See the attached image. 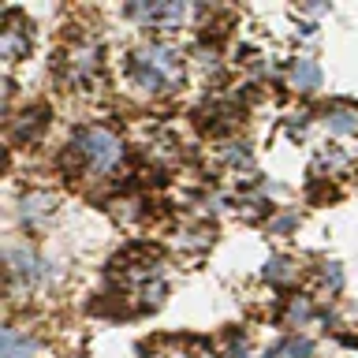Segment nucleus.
<instances>
[{"label":"nucleus","mask_w":358,"mask_h":358,"mask_svg":"<svg viewBox=\"0 0 358 358\" xmlns=\"http://www.w3.org/2000/svg\"><path fill=\"white\" fill-rule=\"evenodd\" d=\"M183 75V56L161 41H150L131 52V78L142 90H172Z\"/></svg>","instance_id":"f257e3e1"},{"label":"nucleus","mask_w":358,"mask_h":358,"mask_svg":"<svg viewBox=\"0 0 358 358\" xmlns=\"http://www.w3.org/2000/svg\"><path fill=\"white\" fill-rule=\"evenodd\" d=\"M71 150L86 161L90 172H97V176H108V172H116L120 161H123V142L116 138L112 131L105 127H86V131H78V138Z\"/></svg>","instance_id":"f03ea898"},{"label":"nucleus","mask_w":358,"mask_h":358,"mask_svg":"<svg viewBox=\"0 0 358 358\" xmlns=\"http://www.w3.org/2000/svg\"><path fill=\"white\" fill-rule=\"evenodd\" d=\"M131 15L150 22V27H179L190 15V8L187 4H134Z\"/></svg>","instance_id":"7ed1b4c3"},{"label":"nucleus","mask_w":358,"mask_h":358,"mask_svg":"<svg viewBox=\"0 0 358 358\" xmlns=\"http://www.w3.org/2000/svg\"><path fill=\"white\" fill-rule=\"evenodd\" d=\"M64 67H67V75H75L78 83H86V78L97 71V49H94V45H75V49L67 52Z\"/></svg>","instance_id":"20e7f679"},{"label":"nucleus","mask_w":358,"mask_h":358,"mask_svg":"<svg viewBox=\"0 0 358 358\" xmlns=\"http://www.w3.org/2000/svg\"><path fill=\"white\" fill-rule=\"evenodd\" d=\"M291 86L302 90V94H310V90H317L321 86V67L313 64V60H295V67H291Z\"/></svg>","instance_id":"39448f33"},{"label":"nucleus","mask_w":358,"mask_h":358,"mask_svg":"<svg viewBox=\"0 0 358 358\" xmlns=\"http://www.w3.org/2000/svg\"><path fill=\"white\" fill-rule=\"evenodd\" d=\"M34 355V340L22 336L19 329H4V358H30Z\"/></svg>","instance_id":"423d86ee"},{"label":"nucleus","mask_w":358,"mask_h":358,"mask_svg":"<svg viewBox=\"0 0 358 358\" xmlns=\"http://www.w3.org/2000/svg\"><path fill=\"white\" fill-rule=\"evenodd\" d=\"M329 127H332V131H355V127H358V116H355V112H347V108H332Z\"/></svg>","instance_id":"0eeeda50"}]
</instances>
